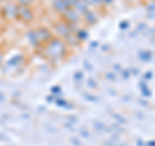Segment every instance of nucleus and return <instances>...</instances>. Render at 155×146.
I'll return each mask as SVG.
<instances>
[{
	"label": "nucleus",
	"instance_id": "2",
	"mask_svg": "<svg viewBox=\"0 0 155 146\" xmlns=\"http://www.w3.org/2000/svg\"><path fill=\"white\" fill-rule=\"evenodd\" d=\"M31 2H32V0H18V3H21V4H28Z\"/></svg>",
	"mask_w": 155,
	"mask_h": 146
},
{
	"label": "nucleus",
	"instance_id": "4",
	"mask_svg": "<svg viewBox=\"0 0 155 146\" xmlns=\"http://www.w3.org/2000/svg\"><path fill=\"white\" fill-rule=\"evenodd\" d=\"M3 98H4V96H3V95H2V93H0V101H2V100H3Z\"/></svg>",
	"mask_w": 155,
	"mask_h": 146
},
{
	"label": "nucleus",
	"instance_id": "1",
	"mask_svg": "<svg viewBox=\"0 0 155 146\" xmlns=\"http://www.w3.org/2000/svg\"><path fill=\"white\" fill-rule=\"evenodd\" d=\"M19 16H21L23 19H26V21H30V19L32 18V13L30 9H26V8H22V9H19Z\"/></svg>",
	"mask_w": 155,
	"mask_h": 146
},
{
	"label": "nucleus",
	"instance_id": "3",
	"mask_svg": "<svg viewBox=\"0 0 155 146\" xmlns=\"http://www.w3.org/2000/svg\"><path fill=\"white\" fill-rule=\"evenodd\" d=\"M149 146H155V141H151V142H149Z\"/></svg>",
	"mask_w": 155,
	"mask_h": 146
}]
</instances>
